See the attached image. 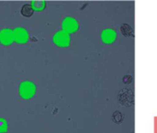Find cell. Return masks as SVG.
Returning a JSON list of instances; mask_svg holds the SVG:
<instances>
[{"mask_svg":"<svg viewBox=\"0 0 157 133\" xmlns=\"http://www.w3.org/2000/svg\"><path fill=\"white\" fill-rule=\"evenodd\" d=\"M36 87L32 82L29 81H24L19 86V95L24 99H29L31 98L35 94Z\"/></svg>","mask_w":157,"mask_h":133,"instance_id":"6da1fadb","label":"cell"},{"mask_svg":"<svg viewBox=\"0 0 157 133\" xmlns=\"http://www.w3.org/2000/svg\"><path fill=\"white\" fill-rule=\"evenodd\" d=\"M53 41L56 45H58L60 47H66L70 43V36L66 31L61 30L54 34Z\"/></svg>","mask_w":157,"mask_h":133,"instance_id":"7a4b0ae2","label":"cell"},{"mask_svg":"<svg viewBox=\"0 0 157 133\" xmlns=\"http://www.w3.org/2000/svg\"><path fill=\"white\" fill-rule=\"evenodd\" d=\"M63 28L64 31L68 32H75L78 29V23L75 18L72 17H67L63 21Z\"/></svg>","mask_w":157,"mask_h":133,"instance_id":"3957f363","label":"cell"},{"mask_svg":"<svg viewBox=\"0 0 157 133\" xmlns=\"http://www.w3.org/2000/svg\"><path fill=\"white\" fill-rule=\"evenodd\" d=\"M13 34H14V40L17 43H25V42H27L28 39H29V35H28L27 30L25 28H16L13 31Z\"/></svg>","mask_w":157,"mask_h":133,"instance_id":"277c9868","label":"cell"},{"mask_svg":"<svg viewBox=\"0 0 157 133\" xmlns=\"http://www.w3.org/2000/svg\"><path fill=\"white\" fill-rule=\"evenodd\" d=\"M116 38H117V33L115 30L111 28H106L101 33V40L104 43H107V44H109L115 41Z\"/></svg>","mask_w":157,"mask_h":133,"instance_id":"5b68a950","label":"cell"},{"mask_svg":"<svg viewBox=\"0 0 157 133\" xmlns=\"http://www.w3.org/2000/svg\"><path fill=\"white\" fill-rule=\"evenodd\" d=\"M14 40L13 31L9 28H4L0 31V41L4 45H9Z\"/></svg>","mask_w":157,"mask_h":133,"instance_id":"8992f818","label":"cell"},{"mask_svg":"<svg viewBox=\"0 0 157 133\" xmlns=\"http://www.w3.org/2000/svg\"><path fill=\"white\" fill-rule=\"evenodd\" d=\"M33 12H34V9L32 8L30 4H25L21 7V14L24 17H30V16H32Z\"/></svg>","mask_w":157,"mask_h":133,"instance_id":"52a82bcc","label":"cell"},{"mask_svg":"<svg viewBox=\"0 0 157 133\" xmlns=\"http://www.w3.org/2000/svg\"><path fill=\"white\" fill-rule=\"evenodd\" d=\"M31 6L35 10H42L45 7V1L39 0V1H32L31 2Z\"/></svg>","mask_w":157,"mask_h":133,"instance_id":"ba28073f","label":"cell"},{"mask_svg":"<svg viewBox=\"0 0 157 133\" xmlns=\"http://www.w3.org/2000/svg\"><path fill=\"white\" fill-rule=\"evenodd\" d=\"M7 131V122L0 118V133L6 132Z\"/></svg>","mask_w":157,"mask_h":133,"instance_id":"9c48e42d","label":"cell"}]
</instances>
